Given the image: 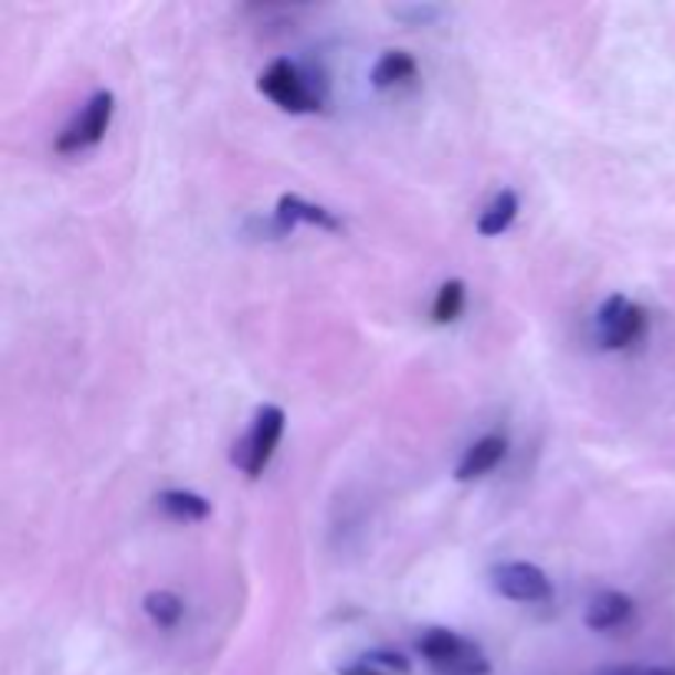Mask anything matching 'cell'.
<instances>
[{"instance_id": "1", "label": "cell", "mask_w": 675, "mask_h": 675, "mask_svg": "<svg viewBox=\"0 0 675 675\" xmlns=\"http://www.w3.org/2000/svg\"><path fill=\"white\" fill-rule=\"evenodd\" d=\"M284 422H287V415H284L281 405H261L257 409L251 432L234 445V455H231V462L247 478H257L267 468V462L274 458V452L281 445V435H284Z\"/></svg>"}, {"instance_id": "2", "label": "cell", "mask_w": 675, "mask_h": 675, "mask_svg": "<svg viewBox=\"0 0 675 675\" xmlns=\"http://www.w3.org/2000/svg\"><path fill=\"white\" fill-rule=\"evenodd\" d=\"M257 89L271 99V103H277L284 113H314V109H320V93L307 83V76L300 73V66L297 63H291V60H274L264 73H261V80H257Z\"/></svg>"}, {"instance_id": "3", "label": "cell", "mask_w": 675, "mask_h": 675, "mask_svg": "<svg viewBox=\"0 0 675 675\" xmlns=\"http://www.w3.org/2000/svg\"><path fill=\"white\" fill-rule=\"evenodd\" d=\"M113 109H116V96L109 89L96 93L86 103V109L63 129V136L56 139V152L60 156H73V152H83V149L96 146L106 136L109 123H113Z\"/></svg>"}, {"instance_id": "4", "label": "cell", "mask_w": 675, "mask_h": 675, "mask_svg": "<svg viewBox=\"0 0 675 675\" xmlns=\"http://www.w3.org/2000/svg\"><path fill=\"white\" fill-rule=\"evenodd\" d=\"M646 334V310L626 297H610L597 310V339L607 349H626Z\"/></svg>"}, {"instance_id": "5", "label": "cell", "mask_w": 675, "mask_h": 675, "mask_svg": "<svg viewBox=\"0 0 675 675\" xmlns=\"http://www.w3.org/2000/svg\"><path fill=\"white\" fill-rule=\"evenodd\" d=\"M492 587L514 600V603H547L553 597V587L547 573L534 563H498L492 570Z\"/></svg>"}, {"instance_id": "6", "label": "cell", "mask_w": 675, "mask_h": 675, "mask_svg": "<svg viewBox=\"0 0 675 675\" xmlns=\"http://www.w3.org/2000/svg\"><path fill=\"white\" fill-rule=\"evenodd\" d=\"M274 221H277L281 231H294L297 224H317L324 231H342V221H339L334 211H327L320 204H310L300 194H281Z\"/></svg>"}, {"instance_id": "7", "label": "cell", "mask_w": 675, "mask_h": 675, "mask_svg": "<svg viewBox=\"0 0 675 675\" xmlns=\"http://www.w3.org/2000/svg\"><path fill=\"white\" fill-rule=\"evenodd\" d=\"M505 435H485V439H478V442L462 455V462H458V468H455V478H458V482H475V478L488 475L492 468H498V465L505 462Z\"/></svg>"}, {"instance_id": "8", "label": "cell", "mask_w": 675, "mask_h": 675, "mask_svg": "<svg viewBox=\"0 0 675 675\" xmlns=\"http://www.w3.org/2000/svg\"><path fill=\"white\" fill-rule=\"evenodd\" d=\"M636 603L626 597V593H616V590H607V593H597L587 607V626L597 630V633H610V630H620L630 616H633Z\"/></svg>"}, {"instance_id": "9", "label": "cell", "mask_w": 675, "mask_h": 675, "mask_svg": "<svg viewBox=\"0 0 675 675\" xmlns=\"http://www.w3.org/2000/svg\"><path fill=\"white\" fill-rule=\"evenodd\" d=\"M472 643L468 640H462L458 633H452V630H442V626H432V630H425L422 636H419V643H415V650L429 660V666L435 669V673L442 675L465 650H468Z\"/></svg>"}, {"instance_id": "10", "label": "cell", "mask_w": 675, "mask_h": 675, "mask_svg": "<svg viewBox=\"0 0 675 675\" xmlns=\"http://www.w3.org/2000/svg\"><path fill=\"white\" fill-rule=\"evenodd\" d=\"M412 76H415V56L405 53V50H389V53H382V56L376 60L372 73H369V80H372L376 89H392V86H399V83H405V80H412Z\"/></svg>"}, {"instance_id": "11", "label": "cell", "mask_w": 675, "mask_h": 675, "mask_svg": "<svg viewBox=\"0 0 675 675\" xmlns=\"http://www.w3.org/2000/svg\"><path fill=\"white\" fill-rule=\"evenodd\" d=\"M517 208H520V201H517L514 191L495 194L492 204H488V208L482 211V218H478V231H482L485 238H498V234H505L507 228L514 224V218H517Z\"/></svg>"}, {"instance_id": "12", "label": "cell", "mask_w": 675, "mask_h": 675, "mask_svg": "<svg viewBox=\"0 0 675 675\" xmlns=\"http://www.w3.org/2000/svg\"><path fill=\"white\" fill-rule=\"evenodd\" d=\"M156 502L175 520H204L211 514V505L194 492H162Z\"/></svg>"}, {"instance_id": "13", "label": "cell", "mask_w": 675, "mask_h": 675, "mask_svg": "<svg viewBox=\"0 0 675 675\" xmlns=\"http://www.w3.org/2000/svg\"><path fill=\"white\" fill-rule=\"evenodd\" d=\"M146 613H149V620L156 623V626H162V630H171V626H178L181 623V616H184V603L175 597V593H169V590H152L149 597H146Z\"/></svg>"}, {"instance_id": "14", "label": "cell", "mask_w": 675, "mask_h": 675, "mask_svg": "<svg viewBox=\"0 0 675 675\" xmlns=\"http://www.w3.org/2000/svg\"><path fill=\"white\" fill-rule=\"evenodd\" d=\"M465 310V284L462 281H449L442 284L435 307H432V320L435 324H455Z\"/></svg>"}, {"instance_id": "15", "label": "cell", "mask_w": 675, "mask_h": 675, "mask_svg": "<svg viewBox=\"0 0 675 675\" xmlns=\"http://www.w3.org/2000/svg\"><path fill=\"white\" fill-rule=\"evenodd\" d=\"M366 666H372V669H379V673L386 675H409L412 673V663L402 656V653H392V650H372V653H366V656H359Z\"/></svg>"}, {"instance_id": "16", "label": "cell", "mask_w": 675, "mask_h": 675, "mask_svg": "<svg viewBox=\"0 0 675 675\" xmlns=\"http://www.w3.org/2000/svg\"><path fill=\"white\" fill-rule=\"evenodd\" d=\"M399 20H409V23H425V20H435L439 17V7H395L392 10Z\"/></svg>"}, {"instance_id": "17", "label": "cell", "mask_w": 675, "mask_h": 675, "mask_svg": "<svg viewBox=\"0 0 675 675\" xmlns=\"http://www.w3.org/2000/svg\"><path fill=\"white\" fill-rule=\"evenodd\" d=\"M600 675H675V669L669 666H613Z\"/></svg>"}, {"instance_id": "18", "label": "cell", "mask_w": 675, "mask_h": 675, "mask_svg": "<svg viewBox=\"0 0 675 675\" xmlns=\"http://www.w3.org/2000/svg\"><path fill=\"white\" fill-rule=\"evenodd\" d=\"M339 675H386V673H379V669L366 666L362 660H356L352 666H339Z\"/></svg>"}]
</instances>
